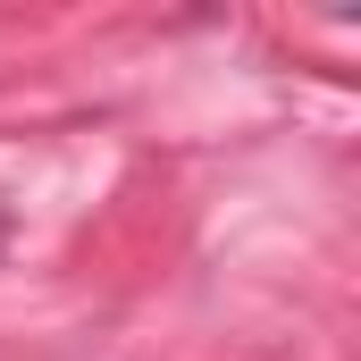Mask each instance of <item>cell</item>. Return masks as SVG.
I'll use <instances>...</instances> for the list:
<instances>
[{
  "label": "cell",
  "mask_w": 361,
  "mask_h": 361,
  "mask_svg": "<svg viewBox=\"0 0 361 361\" xmlns=\"http://www.w3.org/2000/svg\"><path fill=\"white\" fill-rule=\"evenodd\" d=\"M0 244H8V227H0Z\"/></svg>",
  "instance_id": "1"
}]
</instances>
